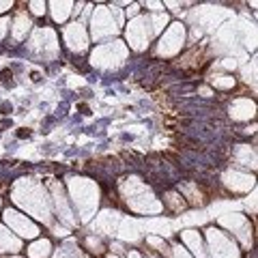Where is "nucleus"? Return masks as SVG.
Returning a JSON list of instances; mask_svg holds the SVG:
<instances>
[{
    "label": "nucleus",
    "mask_w": 258,
    "mask_h": 258,
    "mask_svg": "<svg viewBox=\"0 0 258 258\" xmlns=\"http://www.w3.org/2000/svg\"><path fill=\"white\" fill-rule=\"evenodd\" d=\"M0 112H2V114H11L13 112V106L9 101H2V103H0Z\"/></svg>",
    "instance_id": "obj_1"
},
{
    "label": "nucleus",
    "mask_w": 258,
    "mask_h": 258,
    "mask_svg": "<svg viewBox=\"0 0 258 258\" xmlns=\"http://www.w3.org/2000/svg\"><path fill=\"white\" fill-rule=\"evenodd\" d=\"M0 78H2V82L7 84V82H11L9 78H11V71H9V69H2V71H0Z\"/></svg>",
    "instance_id": "obj_2"
},
{
    "label": "nucleus",
    "mask_w": 258,
    "mask_h": 258,
    "mask_svg": "<svg viewBox=\"0 0 258 258\" xmlns=\"http://www.w3.org/2000/svg\"><path fill=\"white\" fill-rule=\"evenodd\" d=\"M13 127V121L11 119H2V123H0V129H11Z\"/></svg>",
    "instance_id": "obj_3"
},
{
    "label": "nucleus",
    "mask_w": 258,
    "mask_h": 258,
    "mask_svg": "<svg viewBox=\"0 0 258 258\" xmlns=\"http://www.w3.org/2000/svg\"><path fill=\"white\" fill-rule=\"evenodd\" d=\"M30 133H32V131L24 127V129H19V131H17V138H30Z\"/></svg>",
    "instance_id": "obj_4"
},
{
    "label": "nucleus",
    "mask_w": 258,
    "mask_h": 258,
    "mask_svg": "<svg viewBox=\"0 0 258 258\" xmlns=\"http://www.w3.org/2000/svg\"><path fill=\"white\" fill-rule=\"evenodd\" d=\"M78 108H80V112H82V114H90V108H88L86 103H80Z\"/></svg>",
    "instance_id": "obj_5"
},
{
    "label": "nucleus",
    "mask_w": 258,
    "mask_h": 258,
    "mask_svg": "<svg viewBox=\"0 0 258 258\" xmlns=\"http://www.w3.org/2000/svg\"><path fill=\"white\" fill-rule=\"evenodd\" d=\"M30 80H32V82H41V73L32 71V73H30Z\"/></svg>",
    "instance_id": "obj_6"
},
{
    "label": "nucleus",
    "mask_w": 258,
    "mask_h": 258,
    "mask_svg": "<svg viewBox=\"0 0 258 258\" xmlns=\"http://www.w3.org/2000/svg\"><path fill=\"white\" fill-rule=\"evenodd\" d=\"M65 112H67V106H65V103H62V106H58V114H60V116H62V114H65Z\"/></svg>",
    "instance_id": "obj_7"
},
{
    "label": "nucleus",
    "mask_w": 258,
    "mask_h": 258,
    "mask_svg": "<svg viewBox=\"0 0 258 258\" xmlns=\"http://www.w3.org/2000/svg\"><path fill=\"white\" fill-rule=\"evenodd\" d=\"M13 71H22V65L19 62H13Z\"/></svg>",
    "instance_id": "obj_8"
}]
</instances>
